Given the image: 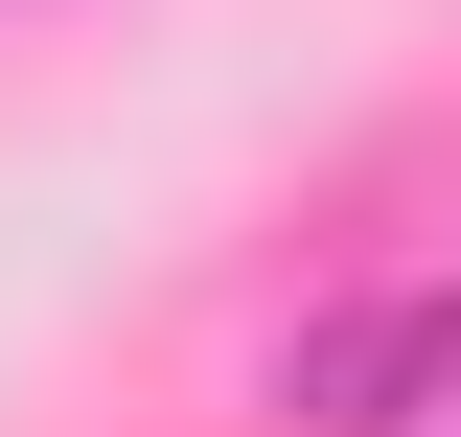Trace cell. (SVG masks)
Here are the masks:
<instances>
[{
	"label": "cell",
	"mask_w": 461,
	"mask_h": 437,
	"mask_svg": "<svg viewBox=\"0 0 461 437\" xmlns=\"http://www.w3.org/2000/svg\"><path fill=\"white\" fill-rule=\"evenodd\" d=\"M277 415H300V437H438V415H461V276L323 299V323L277 345Z\"/></svg>",
	"instance_id": "6da1fadb"
}]
</instances>
